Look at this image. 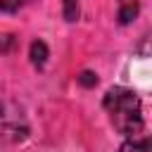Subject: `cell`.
Returning <instances> with one entry per match:
<instances>
[{
	"label": "cell",
	"mask_w": 152,
	"mask_h": 152,
	"mask_svg": "<svg viewBox=\"0 0 152 152\" xmlns=\"http://www.w3.org/2000/svg\"><path fill=\"white\" fill-rule=\"evenodd\" d=\"M114 128L124 135H135L142 131V109H140V97L124 86H114L104 93L102 100Z\"/></svg>",
	"instance_id": "6da1fadb"
},
{
	"label": "cell",
	"mask_w": 152,
	"mask_h": 152,
	"mask_svg": "<svg viewBox=\"0 0 152 152\" xmlns=\"http://www.w3.org/2000/svg\"><path fill=\"white\" fill-rule=\"evenodd\" d=\"M78 83H81V86H86V88H93V86L97 83V76H95L93 71H83V74L78 76Z\"/></svg>",
	"instance_id": "52a82bcc"
},
{
	"label": "cell",
	"mask_w": 152,
	"mask_h": 152,
	"mask_svg": "<svg viewBox=\"0 0 152 152\" xmlns=\"http://www.w3.org/2000/svg\"><path fill=\"white\" fill-rule=\"evenodd\" d=\"M119 152H152V138H138V140H126Z\"/></svg>",
	"instance_id": "7a4b0ae2"
},
{
	"label": "cell",
	"mask_w": 152,
	"mask_h": 152,
	"mask_svg": "<svg viewBox=\"0 0 152 152\" xmlns=\"http://www.w3.org/2000/svg\"><path fill=\"white\" fill-rule=\"evenodd\" d=\"M62 12L66 21H76L78 19V0H62Z\"/></svg>",
	"instance_id": "5b68a950"
},
{
	"label": "cell",
	"mask_w": 152,
	"mask_h": 152,
	"mask_svg": "<svg viewBox=\"0 0 152 152\" xmlns=\"http://www.w3.org/2000/svg\"><path fill=\"white\" fill-rule=\"evenodd\" d=\"M28 0H0V7L2 12H17L21 5H26Z\"/></svg>",
	"instance_id": "8992f818"
},
{
	"label": "cell",
	"mask_w": 152,
	"mask_h": 152,
	"mask_svg": "<svg viewBox=\"0 0 152 152\" xmlns=\"http://www.w3.org/2000/svg\"><path fill=\"white\" fill-rule=\"evenodd\" d=\"M138 17V2H126L121 10H119V24H131L133 19Z\"/></svg>",
	"instance_id": "277c9868"
},
{
	"label": "cell",
	"mask_w": 152,
	"mask_h": 152,
	"mask_svg": "<svg viewBox=\"0 0 152 152\" xmlns=\"http://www.w3.org/2000/svg\"><path fill=\"white\" fill-rule=\"evenodd\" d=\"M28 57H31V62L36 66H43L45 59H48V45L43 40H33L31 43V50H28Z\"/></svg>",
	"instance_id": "3957f363"
}]
</instances>
